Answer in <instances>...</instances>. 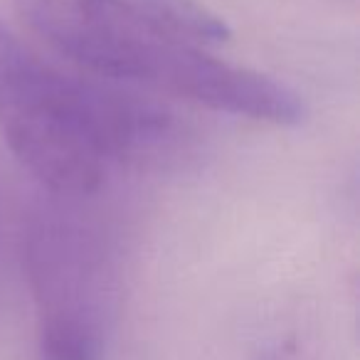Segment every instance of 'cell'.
<instances>
[{
	"mask_svg": "<svg viewBox=\"0 0 360 360\" xmlns=\"http://www.w3.org/2000/svg\"><path fill=\"white\" fill-rule=\"evenodd\" d=\"M20 20L60 57L106 79L168 91L191 47L158 32L126 0H13Z\"/></svg>",
	"mask_w": 360,
	"mask_h": 360,
	"instance_id": "cell-2",
	"label": "cell"
},
{
	"mask_svg": "<svg viewBox=\"0 0 360 360\" xmlns=\"http://www.w3.org/2000/svg\"><path fill=\"white\" fill-rule=\"evenodd\" d=\"M22 257L40 321L106 326L114 264L99 232L67 212L45 210L27 227Z\"/></svg>",
	"mask_w": 360,
	"mask_h": 360,
	"instance_id": "cell-3",
	"label": "cell"
},
{
	"mask_svg": "<svg viewBox=\"0 0 360 360\" xmlns=\"http://www.w3.org/2000/svg\"><path fill=\"white\" fill-rule=\"evenodd\" d=\"M0 136L57 195L94 193L111 163L160 168L188 148L170 111L72 79L22 45L0 55Z\"/></svg>",
	"mask_w": 360,
	"mask_h": 360,
	"instance_id": "cell-1",
	"label": "cell"
},
{
	"mask_svg": "<svg viewBox=\"0 0 360 360\" xmlns=\"http://www.w3.org/2000/svg\"><path fill=\"white\" fill-rule=\"evenodd\" d=\"M262 360H299V355H296V350L291 348V345H284V348L271 350V353L264 355Z\"/></svg>",
	"mask_w": 360,
	"mask_h": 360,
	"instance_id": "cell-6",
	"label": "cell"
},
{
	"mask_svg": "<svg viewBox=\"0 0 360 360\" xmlns=\"http://www.w3.org/2000/svg\"><path fill=\"white\" fill-rule=\"evenodd\" d=\"M148 25L168 37L198 47H217L230 40V27L198 0H126Z\"/></svg>",
	"mask_w": 360,
	"mask_h": 360,
	"instance_id": "cell-4",
	"label": "cell"
},
{
	"mask_svg": "<svg viewBox=\"0 0 360 360\" xmlns=\"http://www.w3.org/2000/svg\"><path fill=\"white\" fill-rule=\"evenodd\" d=\"M18 45H20V42H18L6 27L0 25V55H6V52H11L13 47H18Z\"/></svg>",
	"mask_w": 360,
	"mask_h": 360,
	"instance_id": "cell-7",
	"label": "cell"
},
{
	"mask_svg": "<svg viewBox=\"0 0 360 360\" xmlns=\"http://www.w3.org/2000/svg\"><path fill=\"white\" fill-rule=\"evenodd\" d=\"M104 326L70 319L40 321L37 360H101Z\"/></svg>",
	"mask_w": 360,
	"mask_h": 360,
	"instance_id": "cell-5",
	"label": "cell"
}]
</instances>
